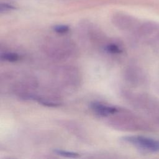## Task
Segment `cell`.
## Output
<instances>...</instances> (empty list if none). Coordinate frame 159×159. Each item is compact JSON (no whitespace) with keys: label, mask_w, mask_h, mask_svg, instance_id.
Returning <instances> with one entry per match:
<instances>
[{"label":"cell","mask_w":159,"mask_h":159,"mask_svg":"<svg viewBox=\"0 0 159 159\" xmlns=\"http://www.w3.org/2000/svg\"><path fill=\"white\" fill-rule=\"evenodd\" d=\"M107 124L114 129L122 131L146 130L149 125L142 117L130 111L118 107L117 111L107 117Z\"/></svg>","instance_id":"6da1fadb"},{"label":"cell","mask_w":159,"mask_h":159,"mask_svg":"<svg viewBox=\"0 0 159 159\" xmlns=\"http://www.w3.org/2000/svg\"><path fill=\"white\" fill-rule=\"evenodd\" d=\"M42 48L45 55L57 61L66 60L78 54L75 43L67 39H48L43 43Z\"/></svg>","instance_id":"7a4b0ae2"},{"label":"cell","mask_w":159,"mask_h":159,"mask_svg":"<svg viewBox=\"0 0 159 159\" xmlns=\"http://www.w3.org/2000/svg\"><path fill=\"white\" fill-rule=\"evenodd\" d=\"M55 85L67 91L76 89L81 84V76L78 69L71 65H65L55 69L53 78Z\"/></svg>","instance_id":"3957f363"},{"label":"cell","mask_w":159,"mask_h":159,"mask_svg":"<svg viewBox=\"0 0 159 159\" xmlns=\"http://www.w3.org/2000/svg\"><path fill=\"white\" fill-rule=\"evenodd\" d=\"M134 34L147 45L159 46V24L153 21L140 23Z\"/></svg>","instance_id":"277c9868"},{"label":"cell","mask_w":159,"mask_h":159,"mask_svg":"<svg viewBox=\"0 0 159 159\" xmlns=\"http://www.w3.org/2000/svg\"><path fill=\"white\" fill-rule=\"evenodd\" d=\"M122 140L139 150L148 153H156L159 152V140L142 135L125 136Z\"/></svg>","instance_id":"5b68a950"},{"label":"cell","mask_w":159,"mask_h":159,"mask_svg":"<svg viewBox=\"0 0 159 159\" xmlns=\"http://www.w3.org/2000/svg\"><path fill=\"white\" fill-rule=\"evenodd\" d=\"M112 22L117 28L122 30L131 31L136 30L140 22L135 17L124 13H116L112 17Z\"/></svg>","instance_id":"8992f818"},{"label":"cell","mask_w":159,"mask_h":159,"mask_svg":"<svg viewBox=\"0 0 159 159\" xmlns=\"http://www.w3.org/2000/svg\"><path fill=\"white\" fill-rule=\"evenodd\" d=\"M90 107L91 108L92 111L96 114V115L102 118L107 117L109 115L116 112L118 109V107L106 104L98 101L91 102L90 104Z\"/></svg>","instance_id":"52a82bcc"},{"label":"cell","mask_w":159,"mask_h":159,"mask_svg":"<svg viewBox=\"0 0 159 159\" xmlns=\"http://www.w3.org/2000/svg\"><path fill=\"white\" fill-rule=\"evenodd\" d=\"M125 78L131 84L139 85L144 82L145 75L140 68L136 66H130L125 71Z\"/></svg>","instance_id":"ba28073f"},{"label":"cell","mask_w":159,"mask_h":159,"mask_svg":"<svg viewBox=\"0 0 159 159\" xmlns=\"http://www.w3.org/2000/svg\"><path fill=\"white\" fill-rule=\"evenodd\" d=\"M104 49L107 53L114 55H119L121 54L123 52V50L120 45L112 42L106 43L104 47Z\"/></svg>","instance_id":"9c48e42d"},{"label":"cell","mask_w":159,"mask_h":159,"mask_svg":"<svg viewBox=\"0 0 159 159\" xmlns=\"http://www.w3.org/2000/svg\"><path fill=\"white\" fill-rule=\"evenodd\" d=\"M0 58L2 61L8 62H15L20 59V56L18 53L12 52H6L1 53Z\"/></svg>","instance_id":"30bf717a"},{"label":"cell","mask_w":159,"mask_h":159,"mask_svg":"<svg viewBox=\"0 0 159 159\" xmlns=\"http://www.w3.org/2000/svg\"><path fill=\"white\" fill-rule=\"evenodd\" d=\"M53 152L57 155L63 157L71 158H76L80 157V154L78 153L74 152H70V151H67V150H64L61 149H56Z\"/></svg>","instance_id":"8fae6325"},{"label":"cell","mask_w":159,"mask_h":159,"mask_svg":"<svg viewBox=\"0 0 159 159\" xmlns=\"http://www.w3.org/2000/svg\"><path fill=\"white\" fill-rule=\"evenodd\" d=\"M53 29L57 34H64L69 31L70 28L66 25H57L54 26Z\"/></svg>","instance_id":"7c38bea8"},{"label":"cell","mask_w":159,"mask_h":159,"mask_svg":"<svg viewBox=\"0 0 159 159\" xmlns=\"http://www.w3.org/2000/svg\"><path fill=\"white\" fill-rule=\"evenodd\" d=\"M14 7L11 5H9L7 4H1L0 6V11L1 12H6L11 9H14Z\"/></svg>","instance_id":"4fadbf2b"}]
</instances>
